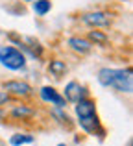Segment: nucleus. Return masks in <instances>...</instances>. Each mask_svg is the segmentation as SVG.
Wrapping results in <instances>:
<instances>
[{
	"label": "nucleus",
	"instance_id": "obj_1",
	"mask_svg": "<svg viewBox=\"0 0 133 146\" xmlns=\"http://www.w3.org/2000/svg\"><path fill=\"white\" fill-rule=\"evenodd\" d=\"M98 82L104 87H113L118 93L131 94L133 91V76L131 68H100Z\"/></svg>",
	"mask_w": 133,
	"mask_h": 146
},
{
	"label": "nucleus",
	"instance_id": "obj_2",
	"mask_svg": "<svg viewBox=\"0 0 133 146\" xmlns=\"http://www.w3.org/2000/svg\"><path fill=\"white\" fill-rule=\"evenodd\" d=\"M76 115H78V122L83 128V131H87L89 135L104 137V129L100 126V120H98V115H96V107H94L93 100L83 98L79 102H76Z\"/></svg>",
	"mask_w": 133,
	"mask_h": 146
},
{
	"label": "nucleus",
	"instance_id": "obj_3",
	"mask_svg": "<svg viewBox=\"0 0 133 146\" xmlns=\"http://www.w3.org/2000/svg\"><path fill=\"white\" fill-rule=\"evenodd\" d=\"M0 65L9 70H22L26 67V57L15 46H0Z\"/></svg>",
	"mask_w": 133,
	"mask_h": 146
},
{
	"label": "nucleus",
	"instance_id": "obj_4",
	"mask_svg": "<svg viewBox=\"0 0 133 146\" xmlns=\"http://www.w3.org/2000/svg\"><path fill=\"white\" fill-rule=\"evenodd\" d=\"M87 96V89L83 85H79L78 82H68L67 87H65V100H68V102H79V100H83Z\"/></svg>",
	"mask_w": 133,
	"mask_h": 146
},
{
	"label": "nucleus",
	"instance_id": "obj_5",
	"mask_svg": "<svg viewBox=\"0 0 133 146\" xmlns=\"http://www.w3.org/2000/svg\"><path fill=\"white\" fill-rule=\"evenodd\" d=\"M39 94H41V98H43V102L54 104V106H58V107H63V106H65V102H67V100L63 98L61 94L54 89V87H48V85L43 87V89L39 91Z\"/></svg>",
	"mask_w": 133,
	"mask_h": 146
},
{
	"label": "nucleus",
	"instance_id": "obj_6",
	"mask_svg": "<svg viewBox=\"0 0 133 146\" xmlns=\"http://www.w3.org/2000/svg\"><path fill=\"white\" fill-rule=\"evenodd\" d=\"M83 22L89 26H107L109 24V15L102 13V11H94V13H87L83 15Z\"/></svg>",
	"mask_w": 133,
	"mask_h": 146
},
{
	"label": "nucleus",
	"instance_id": "obj_7",
	"mask_svg": "<svg viewBox=\"0 0 133 146\" xmlns=\"http://www.w3.org/2000/svg\"><path fill=\"white\" fill-rule=\"evenodd\" d=\"M4 89L9 91V93H13V94L26 96V94H30L32 87H30L28 83H24V82H7V83H4Z\"/></svg>",
	"mask_w": 133,
	"mask_h": 146
},
{
	"label": "nucleus",
	"instance_id": "obj_8",
	"mask_svg": "<svg viewBox=\"0 0 133 146\" xmlns=\"http://www.w3.org/2000/svg\"><path fill=\"white\" fill-rule=\"evenodd\" d=\"M68 46L74 50V52L87 54L91 50V43L85 41V39H79V37H72V39H68Z\"/></svg>",
	"mask_w": 133,
	"mask_h": 146
},
{
	"label": "nucleus",
	"instance_id": "obj_9",
	"mask_svg": "<svg viewBox=\"0 0 133 146\" xmlns=\"http://www.w3.org/2000/svg\"><path fill=\"white\" fill-rule=\"evenodd\" d=\"M33 141H35L33 135H28V133H15V135H11L9 144L11 146H22V144H32Z\"/></svg>",
	"mask_w": 133,
	"mask_h": 146
},
{
	"label": "nucleus",
	"instance_id": "obj_10",
	"mask_svg": "<svg viewBox=\"0 0 133 146\" xmlns=\"http://www.w3.org/2000/svg\"><path fill=\"white\" fill-rule=\"evenodd\" d=\"M32 9L35 11L37 15H41V17H43V15H46L48 11L52 9V4H50V0H35V2H33V6H32Z\"/></svg>",
	"mask_w": 133,
	"mask_h": 146
},
{
	"label": "nucleus",
	"instance_id": "obj_11",
	"mask_svg": "<svg viewBox=\"0 0 133 146\" xmlns=\"http://www.w3.org/2000/svg\"><path fill=\"white\" fill-rule=\"evenodd\" d=\"M48 70L52 72V74L56 76V78H59V76H63L67 72V65L63 63V61H50V65H48Z\"/></svg>",
	"mask_w": 133,
	"mask_h": 146
},
{
	"label": "nucleus",
	"instance_id": "obj_12",
	"mask_svg": "<svg viewBox=\"0 0 133 146\" xmlns=\"http://www.w3.org/2000/svg\"><path fill=\"white\" fill-rule=\"evenodd\" d=\"M89 37L94 41V43H105V41H107V37H105L102 32H94V30L89 33Z\"/></svg>",
	"mask_w": 133,
	"mask_h": 146
},
{
	"label": "nucleus",
	"instance_id": "obj_13",
	"mask_svg": "<svg viewBox=\"0 0 133 146\" xmlns=\"http://www.w3.org/2000/svg\"><path fill=\"white\" fill-rule=\"evenodd\" d=\"M24 115H32V111L24 109V107H17V109H13V117H24Z\"/></svg>",
	"mask_w": 133,
	"mask_h": 146
},
{
	"label": "nucleus",
	"instance_id": "obj_14",
	"mask_svg": "<svg viewBox=\"0 0 133 146\" xmlns=\"http://www.w3.org/2000/svg\"><path fill=\"white\" fill-rule=\"evenodd\" d=\"M7 100H9V96H7L6 91H0V104H6Z\"/></svg>",
	"mask_w": 133,
	"mask_h": 146
},
{
	"label": "nucleus",
	"instance_id": "obj_15",
	"mask_svg": "<svg viewBox=\"0 0 133 146\" xmlns=\"http://www.w3.org/2000/svg\"><path fill=\"white\" fill-rule=\"evenodd\" d=\"M58 146H67V144H65V143H61V144H58Z\"/></svg>",
	"mask_w": 133,
	"mask_h": 146
},
{
	"label": "nucleus",
	"instance_id": "obj_16",
	"mask_svg": "<svg viewBox=\"0 0 133 146\" xmlns=\"http://www.w3.org/2000/svg\"><path fill=\"white\" fill-rule=\"evenodd\" d=\"M24 2H32V0H24Z\"/></svg>",
	"mask_w": 133,
	"mask_h": 146
},
{
	"label": "nucleus",
	"instance_id": "obj_17",
	"mask_svg": "<svg viewBox=\"0 0 133 146\" xmlns=\"http://www.w3.org/2000/svg\"><path fill=\"white\" fill-rule=\"evenodd\" d=\"M0 115H2V111H0Z\"/></svg>",
	"mask_w": 133,
	"mask_h": 146
}]
</instances>
